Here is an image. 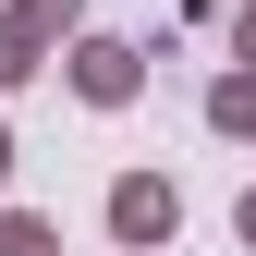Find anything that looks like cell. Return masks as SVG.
Wrapping results in <instances>:
<instances>
[{
	"label": "cell",
	"instance_id": "obj_1",
	"mask_svg": "<svg viewBox=\"0 0 256 256\" xmlns=\"http://www.w3.org/2000/svg\"><path fill=\"white\" fill-rule=\"evenodd\" d=\"M122 232H134V244L171 232V196H158V183H122Z\"/></svg>",
	"mask_w": 256,
	"mask_h": 256
}]
</instances>
